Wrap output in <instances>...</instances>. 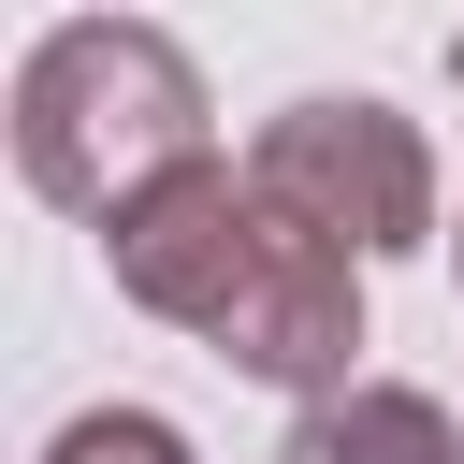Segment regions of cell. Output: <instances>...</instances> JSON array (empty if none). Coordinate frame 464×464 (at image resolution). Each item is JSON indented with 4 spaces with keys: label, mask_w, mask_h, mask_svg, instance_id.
Segmentation results:
<instances>
[{
    "label": "cell",
    "mask_w": 464,
    "mask_h": 464,
    "mask_svg": "<svg viewBox=\"0 0 464 464\" xmlns=\"http://www.w3.org/2000/svg\"><path fill=\"white\" fill-rule=\"evenodd\" d=\"M102 261H116V290H130L145 319L203 334L232 377L304 392V406L362 392V377H348V362H362V261H348L334 232H304L246 160H188L174 188H145V203L102 232Z\"/></svg>",
    "instance_id": "obj_1"
},
{
    "label": "cell",
    "mask_w": 464,
    "mask_h": 464,
    "mask_svg": "<svg viewBox=\"0 0 464 464\" xmlns=\"http://www.w3.org/2000/svg\"><path fill=\"white\" fill-rule=\"evenodd\" d=\"M218 102H203V58L145 14H58L29 58H14V174L58 203V218H130L145 188H174L203 145Z\"/></svg>",
    "instance_id": "obj_2"
},
{
    "label": "cell",
    "mask_w": 464,
    "mask_h": 464,
    "mask_svg": "<svg viewBox=\"0 0 464 464\" xmlns=\"http://www.w3.org/2000/svg\"><path fill=\"white\" fill-rule=\"evenodd\" d=\"M246 174H261L304 232H334L348 261L435 246V145H420V116H392L377 87H304V102H276V116L246 130Z\"/></svg>",
    "instance_id": "obj_3"
},
{
    "label": "cell",
    "mask_w": 464,
    "mask_h": 464,
    "mask_svg": "<svg viewBox=\"0 0 464 464\" xmlns=\"http://www.w3.org/2000/svg\"><path fill=\"white\" fill-rule=\"evenodd\" d=\"M276 464H464V435H450V406H435V392H406V377H362V392L304 406Z\"/></svg>",
    "instance_id": "obj_4"
},
{
    "label": "cell",
    "mask_w": 464,
    "mask_h": 464,
    "mask_svg": "<svg viewBox=\"0 0 464 464\" xmlns=\"http://www.w3.org/2000/svg\"><path fill=\"white\" fill-rule=\"evenodd\" d=\"M44 464H188V435H174L160 406H87V420L44 435Z\"/></svg>",
    "instance_id": "obj_5"
},
{
    "label": "cell",
    "mask_w": 464,
    "mask_h": 464,
    "mask_svg": "<svg viewBox=\"0 0 464 464\" xmlns=\"http://www.w3.org/2000/svg\"><path fill=\"white\" fill-rule=\"evenodd\" d=\"M450 87H464V29H450Z\"/></svg>",
    "instance_id": "obj_6"
},
{
    "label": "cell",
    "mask_w": 464,
    "mask_h": 464,
    "mask_svg": "<svg viewBox=\"0 0 464 464\" xmlns=\"http://www.w3.org/2000/svg\"><path fill=\"white\" fill-rule=\"evenodd\" d=\"M450 246H464V232H450Z\"/></svg>",
    "instance_id": "obj_7"
}]
</instances>
